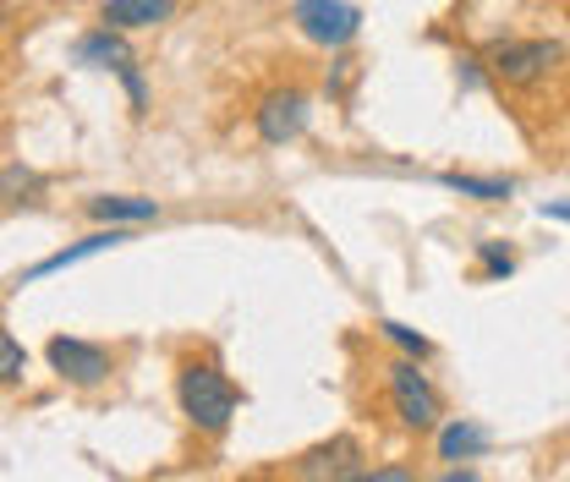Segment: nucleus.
<instances>
[{
  "mask_svg": "<svg viewBox=\"0 0 570 482\" xmlns=\"http://www.w3.org/2000/svg\"><path fill=\"white\" fill-rule=\"evenodd\" d=\"M384 335H390V341H395V345H406V351H412L417 362H423V356H433V341H423L417 329H406V324H395V318L384 324Z\"/></svg>",
  "mask_w": 570,
  "mask_h": 482,
  "instance_id": "nucleus-17",
  "label": "nucleus"
},
{
  "mask_svg": "<svg viewBox=\"0 0 570 482\" xmlns=\"http://www.w3.org/2000/svg\"><path fill=\"white\" fill-rule=\"evenodd\" d=\"M390 401H395V412H401V422L412 433L439 427V390L428 384V373L417 362H395L390 367Z\"/></svg>",
  "mask_w": 570,
  "mask_h": 482,
  "instance_id": "nucleus-4",
  "label": "nucleus"
},
{
  "mask_svg": "<svg viewBox=\"0 0 570 482\" xmlns=\"http://www.w3.org/2000/svg\"><path fill=\"white\" fill-rule=\"evenodd\" d=\"M417 472L412 466H373V472H362V482H412Z\"/></svg>",
  "mask_w": 570,
  "mask_h": 482,
  "instance_id": "nucleus-18",
  "label": "nucleus"
},
{
  "mask_svg": "<svg viewBox=\"0 0 570 482\" xmlns=\"http://www.w3.org/2000/svg\"><path fill=\"white\" fill-rule=\"evenodd\" d=\"M307 116H313V105H307L302 88H275V94H264V105L253 110L258 138L269 142V148H285V142L302 138V132H307Z\"/></svg>",
  "mask_w": 570,
  "mask_h": 482,
  "instance_id": "nucleus-5",
  "label": "nucleus"
},
{
  "mask_svg": "<svg viewBox=\"0 0 570 482\" xmlns=\"http://www.w3.org/2000/svg\"><path fill=\"white\" fill-rule=\"evenodd\" d=\"M538 214H543V219H566V225H570V198H560V204H543Z\"/></svg>",
  "mask_w": 570,
  "mask_h": 482,
  "instance_id": "nucleus-20",
  "label": "nucleus"
},
{
  "mask_svg": "<svg viewBox=\"0 0 570 482\" xmlns=\"http://www.w3.org/2000/svg\"><path fill=\"white\" fill-rule=\"evenodd\" d=\"M170 11H176V0H105V6H99V22H105V28L132 33V28H154V22H165Z\"/></svg>",
  "mask_w": 570,
  "mask_h": 482,
  "instance_id": "nucleus-9",
  "label": "nucleus"
},
{
  "mask_svg": "<svg viewBox=\"0 0 570 482\" xmlns=\"http://www.w3.org/2000/svg\"><path fill=\"white\" fill-rule=\"evenodd\" d=\"M88 214L105 219V225H142L159 208H154V198H88Z\"/></svg>",
  "mask_w": 570,
  "mask_h": 482,
  "instance_id": "nucleus-12",
  "label": "nucleus"
},
{
  "mask_svg": "<svg viewBox=\"0 0 570 482\" xmlns=\"http://www.w3.org/2000/svg\"><path fill=\"white\" fill-rule=\"evenodd\" d=\"M45 193V176L28 170V165H6L0 170V204H33Z\"/></svg>",
  "mask_w": 570,
  "mask_h": 482,
  "instance_id": "nucleus-14",
  "label": "nucleus"
},
{
  "mask_svg": "<svg viewBox=\"0 0 570 482\" xmlns=\"http://www.w3.org/2000/svg\"><path fill=\"white\" fill-rule=\"evenodd\" d=\"M45 356H50V367H56L67 384H77V390H94V384L110 378V356H105V345H94V341L56 335V341L45 345Z\"/></svg>",
  "mask_w": 570,
  "mask_h": 482,
  "instance_id": "nucleus-6",
  "label": "nucleus"
},
{
  "mask_svg": "<svg viewBox=\"0 0 570 482\" xmlns=\"http://www.w3.org/2000/svg\"><path fill=\"white\" fill-rule=\"evenodd\" d=\"M121 82H127V94H132V110H138V116H142V105H148V94H142V71H138V61H132V67L121 71Z\"/></svg>",
  "mask_w": 570,
  "mask_h": 482,
  "instance_id": "nucleus-19",
  "label": "nucleus"
},
{
  "mask_svg": "<svg viewBox=\"0 0 570 482\" xmlns=\"http://www.w3.org/2000/svg\"><path fill=\"white\" fill-rule=\"evenodd\" d=\"M127 242V230H94V236H82V242H71V247H61V253H50L45 264H33L28 269V279H39V275H56V269H71V264H82V258H94V253H105V247H121Z\"/></svg>",
  "mask_w": 570,
  "mask_h": 482,
  "instance_id": "nucleus-10",
  "label": "nucleus"
},
{
  "mask_svg": "<svg viewBox=\"0 0 570 482\" xmlns=\"http://www.w3.org/2000/svg\"><path fill=\"white\" fill-rule=\"evenodd\" d=\"M71 61H77V67H99V71H127L138 56H132V45L121 39V28H94V33H82V39L71 45Z\"/></svg>",
  "mask_w": 570,
  "mask_h": 482,
  "instance_id": "nucleus-8",
  "label": "nucleus"
},
{
  "mask_svg": "<svg viewBox=\"0 0 570 482\" xmlns=\"http://www.w3.org/2000/svg\"><path fill=\"white\" fill-rule=\"evenodd\" d=\"M489 450V427H478V422H466V416H455L444 433H439V461H478Z\"/></svg>",
  "mask_w": 570,
  "mask_h": 482,
  "instance_id": "nucleus-11",
  "label": "nucleus"
},
{
  "mask_svg": "<svg viewBox=\"0 0 570 482\" xmlns=\"http://www.w3.org/2000/svg\"><path fill=\"white\" fill-rule=\"evenodd\" d=\"M450 193H461V198H478V204H504L510 193H515V181H499V176H461V170H450V176H439Z\"/></svg>",
  "mask_w": 570,
  "mask_h": 482,
  "instance_id": "nucleus-13",
  "label": "nucleus"
},
{
  "mask_svg": "<svg viewBox=\"0 0 570 482\" xmlns=\"http://www.w3.org/2000/svg\"><path fill=\"white\" fill-rule=\"evenodd\" d=\"M291 22L302 28V39H313L324 50H346L356 39V28H362V11L352 0H296Z\"/></svg>",
  "mask_w": 570,
  "mask_h": 482,
  "instance_id": "nucleus-3",
  "label": "nucleus"
},
{
  "mask_svg": "<svg viewBox=\"0 0 570 482\" xmlns=\"http://www.w3.org/2000/svg\"><path fill=\"white\" fill-rule=\"evenodd\" d=\"M176 401H181V412L193 416V427L225 433L230 416H236V384L209 362H187L181 378H176Z\"/></svg>",
  "mask_w": 570,
  "mask_h": 482,
  "instance_id": "nucleus-1",
  "label": "nucleus"
},
{
  "mask_svg": "<svg viewBox=\"0 0 570 482\" xmlns=\"http://www.w3.org/2000/svg\"><path fill=\"white\" fill-rule=\"evenodd\" d=\"M560 45L554 39H499L494 50L483 56V67L494 71V82L504 88H532V82H543L549 71L560 67Z\"/></svg>",
  "mask_w": 570,
  "mask_h": 482,
  "instance_id": "nucleus-2",
  "label": "nucleus"
},
{
  "mask_svg": "<svg viewBox=\"0 0 570 482\" xmlns=\"http://www.w3.org/2000/svg\"><path fill=\"white\" fill-rule=\"evenodd\" d=\"M296 478L307 482H346V478H362L367 466H362V444H356L352 433H341V439H330V444H318V450H307L296 466H291Z\"/></svg>",
  "mask_w": 570,
  "mask_h": 482,
  "instance_id": "nucleus-7",
  "label": "nucleus"
},
{
  "mask_svg": "<svg viewBox=\"0 0 570 482\" xmlns=\"http://www.w3.org/2000/svg\"><path fill=\"white\" fill-rule=\"evenodd\" d=\"M22 367H28V351L0 329V384H17V378H22Z\"/></svg>",
  "mask_w": 570,
  "mask_h": 482,
  "instance_id": "nucleus-15",
  "label": "nucleus"
},
{
  "mask_svg": "<svg viewBox=\"0 0 570 482\" xmlns=\"http://www.w3.org/2000/svg\"><path fill=\"white\" fill-rule=\"evenodd\" d=\"M478 258H483V275H494V279L515 275V253H510L504 242H483V247H478Z\"/></svg>",
  "mask_w": 570,
  "mask_h": 482,
  "instance_id": "nucleus-16",
  "label": "nucleus"
}]
</instances>
